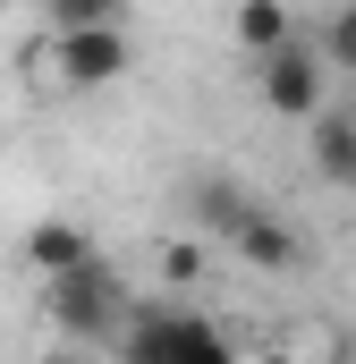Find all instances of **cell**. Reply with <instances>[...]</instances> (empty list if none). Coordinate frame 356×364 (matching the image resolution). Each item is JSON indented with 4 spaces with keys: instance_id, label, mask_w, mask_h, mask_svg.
<instances>
[{
    "instance_id": "obj_10",
    "label": "cell",
    "mask_w": 356,
    "mask_h": 364,
    "mask_svg": "<svg viewBox=\"0 0 356 364\" xmlns=\"http://www.w3.org/2000/svg\"><path fill=\"white\" fill-rule=\"evenodd\" d=\"M195 272H204L195 246H162V279H170V288H178V279H195Z\"/></svg>"
},
{
    "instance_id": "obj_4",
    "label": "cell",
    "mask_w": 356,
    "mask_h": 364,
    "mask_svg": "<svg viewBox=\"0 0 356 364\" xmlns=\"http://www.w3.org/2000/svg\"><path fill=\"white\" fill-rule=\"evenodd\" d=\"M34 68L60 93H110L127 77V26H68L34 51Z\"/></svg>"
},
{
    "instance_id": "obj_11",
    "label": "cell",
    "mask_w": 356,
    "mask_h": 364,
    "mask_svg": "<svg viewBox=\"0 0 356 364\" xmlns=\"http://www.w3.org/2000/svg\"><path fill=\"white\" fill-rule=\"evenodd\" d=\"M331 186H356V136H348V153H340V178Z\"/></svg>"
},
{
    "instance_id": "obj_3",
    "label": "cell",
    "mask_w": 356,
    "mask_h": 364,
    "mask_svg": "<svg viewBox=\"0 0 356 364\" xmlns=\"http://www.w3.org/2000/svg\"><path fill=\"white\" fill-rule=\"evenodd\" d=\"M43 305H51V322H60L68 339L110 348V331H119V314H127L136 296H127V279L110 272L102 255H85V263H68V272H51V279H43Z\"/></svg>"
},
{
    "instance_id": "obj_9",
    "label": "cell",
    "mask_w": 356,
    "mask_h": 364,
    "mask_svg": "<svg viewBox=\"0 0 356 364\" xmlns=\"http://www.w3.org/2000/svg\"><path fill=\"white\" fill-rule=\"evenodd\" d=\"M314 51H323L331 68H348V77H356V0H340V9L323 17V43H314Z\"/></svg>"
},
{
    "instance_id": "obj_2",
    "label": "cell",
    "mask_w": 356,
    "mask_h": 364,
    "mask_svg": "<svg viewBox=\"0 0 356 364\" xmlns=\"http://www.w3.org/2000/svg\"><path fill=\"white\" fill-rule=\"evenodd\" d=\"M110 348H119V356H153V364H178V356L221 364V356H229V331L204 322V314L178 305V296H153V305H127V314H119Z\"/></svg>"
},
{
    "instance_id": "obj_1",
    "label": "cell",
    "mask_w": 356,
    "mask_h": 364,
    "mask_svg": "<svg viewBox=\"0 0 356 364\" xmlns=\"http://www.w3.org/2000/svg\"><path fill=\"white\" fill-rule=\"evenodd\" d=\"M195 220H204L221 246H238L255 272H297V263H305V237H297L271 203H255L246 186H229V178H204V186H195Z\"/></svg>"
},
{
    "instance_id": "obj_5",
    "label": "cell",
    "mask_w": 356,
    "mask_h": 364,
    "mask_svg": "<svg viewBox=\"0 0 356 364\" xmlns=\"http://www.w3.org/2000/svg\"><path fill=\"white\" fill-rule=\"evenodd\" d=\"M255 93H263V110H280V119H314V110H323V51H314L305 34L271 43Z\"/></svg>"
},
{
    "instance_id": "obj_7",
    "label": "cell",
    "mask_w": 356,
    "mask_h": 364,
    "mask_svg": "<svg viewBox=\"0 0 356 364\" xmlns=\"http://www.w3.org/2000/svg\"><path fill=\"white\" fill-rule=\"evenodd\" d=\"M229 26H238V51H255V60H263L271 43H288V34H297L288 0H238V17H229Z\"/></svg>"
},
{
    "instance_id": "obj_6",
    "label": "cell",
    "mask_w": 356,
    "mask_h": 364,
    "mask_svg": "<svg viewBox=\"0 0 356 364\" xmlns=\"http://www.w3.org/2000/svg\"><path fill=\"white\" fill-rule=\"evenodd\" d=\"M85 255H93V237L77 229V220H34V229H26V263H34L43 279L68 272V263H85Z\"/></svg>"
},
{
    "instance_id": "obj_8",
    "label": "cell",
    "mask_w": 356,
    "mask_h": 364,
    "mask_svg": "<svg viewBox=\"0 0 356 364\" xmlns=\"http://www.w3.org/2000/svg\"><path fill=\"white\" fill-rule=\"evenodd\" d=\"M43 26L68 34V26H127V0H43Z\"/></svg>"
}]
</instances>
